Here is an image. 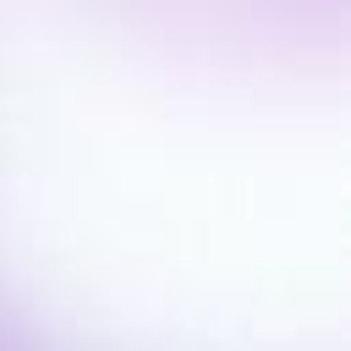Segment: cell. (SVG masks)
<instances>
[{"instance_id": "1", "label": "cell", "mask_w": 351, "mask_h": 351, "mask_svg": "<svg viewBox=\"0 0 351 351\" xmlns=\"http://www.w3.org/2000/svg\"><path fill=\"white\" fill-rule=\"evenodd\" d=\"M346 346V0H0V351Z\"/></svg>"}]
</instances>
